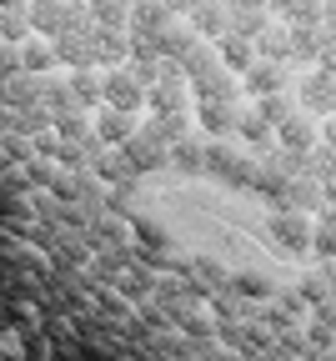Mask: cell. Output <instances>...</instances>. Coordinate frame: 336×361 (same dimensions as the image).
<instances>
[{
    "mask_svg": "<svg viewBox=\"0 0 336 361\" xmlns=\"http://www.w3.org/2000/svg\"><path fill=\"white\" fill-rule=\"evenodd\" d=\"M71 96H76L80 106H95V101H101V75H90V71L71 75Z\"/></svg>",
    "mask_w": 336,
    "mask_h": 361,
    "instance_id": "15",
    "label": "cell"
},
{
    "mask_svg": "<svg viewBox=\"0 0 336 361\" xmlns=\"http://www.w3.org/2000/svg\"><path fill=\"white\" fill-rule=\"evenodd\" d=\"M95 126H101V141H131V135H136V116H121L111 106L95 116Z\"/></svg>",
    "mask_w": 336,
    "mask_h": 361,
    "instance_id": "12",
    "label": "cell"
},
{
    "mask_svg": "<svg viewBox=\"0 0 336 361\" xmlns=\"http://www.w3.org/2000/svg\"><path fill=\"white\" fill-rule=\"evenodd\" d=\"M146 106L156 111V121L161 116H191V111H196V96L186 90V80L176 75V66H161V80L146 85Z\"/></svg>",
    "mask_w": 336,
    "mask_h": 361,
    "instance_id": "2",
    "label": "cell"
},
{
    "mask_svg": "<svg viewBox=\"0 0 336 361\" xmlns=\"http://www.w3.org/2000/svg\"><path fill=\"white\" fill-rule=\"evenodd\" d=\"M256 116H261L266 126H281V121H292L296 111H292V101H286V96H261V106H256Z\"/></svg>",
    "mask_w": 336,
    "mask_h": 361,
    "instance_id": "16",
    "label": "cell"
},
{
    "mask_svg": "<svg viewBox=\"0 0 336 361\" xmlns=\"http://www.w3.org/2000/svg\"><path fill=\"white\" fill-rule=\"evenodd\" d=\"M101 101H106L111 111H121V116H136L140 101H146V85H136L131 71H106V75H101Z\"/></svg>",
    "mask_w": 336,
    "mask_h": 361,
    "instance_id": "4",
    "label": "cell"
},
{
    "mask_svg": "<svg viewBox=\"0 0 336 361\" xmlns=\"http://www.w3.org/2000/svg\"><path fill=\"white\" fill-rule=\"evenodd\" d=\"M236 130H241L246 141H266V130H271V126H266V121L256 116V106H251V111H241V121H236Z\"/></svg>",
    "mask_w": 336,
    "mask_h": 361,
    "instance_id": "18",
    "label": "cell"
},
{
    "mask_svg": "<svg viewBox=\"0 0 336 361\" xmlns=\"http://www.w3.org/2000/svg\"><path fill=\"white\" fill-rule=\"evenodd\" d=\"M281 80H286V71L271 66V61H261V66L246 75V90H251V96H281Z\"/></svg>",
    "mask_w": 336,
    "mask_h": 361,
    "instance_id": "11",
    "label": "cell"
},
{
    "mask_svg": "<svg viewBox=\"0 0 336 361\" xmlns=\"http://www.w3.org/2000/svg\"><path fill=\"white\" fill-rule=\"evenodd\" d=\"M296 106H301L306 116H316V111H331V106H336V80H331L326 71H311V75H301Z\"/></svg>",
    "mask_w": 336,
    "mask_h": 361,
    "instance_id": "6",
    "label": "cell"
},
{
    "mask_svg": "<svg viewBox=\"0 0 336 361\" xmlns=\"http://www.w3.org/2000/svg\"><path fill=\"white\" fill-rule=\"evenodd\" d=\"M281 201H286V211H321V201H326V191H321V180H311V176H301V180H292V186H281Z\"/></svg>",
    "mask_w": 336,
    "mask_h": 361,
    "instance_id": "7",
    "label": "cell"
},
{
    "mask_svg": "<svg viewBox=\"0 0 336 361\" xmlns=\"http://www.w3.org/2000/svg\"><path fill=\"white\" fill-rule=\"evenodd\" d=\"M171 166H181V171H201V166H206V146L196 141V135H186L181 146H171Z\"/></svg>",
    "mask_w": 336,
    "mask_h": 361,
    "instance_id": "13",
    "label": "cell"
},
{
    "mask_svg": "<svg viewBox=\"0 0 336 361\" xmlns=\"http://www.w3.org/2000/svg\"><path fill=\"white\" fill-rule=\"evenodd\" d=\"M191 25L206 30V35H216V30L226 25V16H221V11H196V16H191Z\"/></svg>",
    "mask_w": 336,
    "mask_h": 361,
    "instance_id": "19",
    "label": "cell"
},
{
    "mask_svg": "<svg viewBox=\"0 0 336 361\" xmlns=\"http://www.w3.org/2000/svg\"><path fill=\"white\" fill-rule=\"evenodd\" d=\"M311 246L321 256H336V206H321L316 221H311Z\"/></svg>",
    "mask_w": 336,
    "mask_h": 361,
    "instance_id": "10",
    "label": "cell"
},
{
    "mask_svg": "<svg viewBox=\"0 0 336 361\" xmlns=\"http://www.w3.org/2000/svg\"><path fill=\"white\" fill-rule=\"evenodd\" d=\"M266 236L276 241L281 261H292V256H301V251L311 246V221H306L301 211H281V216L266 221Z\"/></svg>",
    "mask_w": 336,
    "mask_h": 361,
    "instance_id": "3",
    "label": "cell"
},
{
    "mask_svg": "<svg viewBox=\"0 0 336 361\" xmlns=\"http://www.w3.org/2000/svg\"><path fill=\"white\" fill-rule=\"evenodd\" d=\"M196 121H201L206 130H236L241 106H236V101H196Z\"/></svg>",
    "mask_w": 336,
    "mask_h": 361,
    "instance_id": "8",
    "label": "cell"
},
{
    "mask_svg": "<svg viewBox=\"0 0 336 361\" xmlns=\"http://www.w3.org/2000/svg\"><path fill=\"white\" fill-rule=\"evenodd\" d=\"M136 216L151 221L156 231H166L176 246L206 251L226 266L261 271V266H286L281 251L266 236V201L241 186H216V180L196 176H146L131 191Z\"/></svg>",
    "mask_w": 336,
    "mask_h": 361,
    "instance_id": "1",
    "label": "cell"
},
{
    "mask_svg": "<svg viewBox=\"0 0 336 361\" xmlns=\"http://www.w3.org/2000/svg\"><path fill=\"white\" fill-rule=\"evenodd\" d=\"M261 56H266L271 66H276V56L286 61V56H292V30H286V25L271 30V25H266V30H261Z\"/></svg>",
    "mask_w": 336,
    "mask_h": 361,
    "instance_id": "14",
    "label": "cell"
},
{
    "mask_svg": "<svg viewBox=\"0 0 336 361\" xmlns=\"http://www.w3.org/2000/svg\"><path fill=\"white\" fill-rule=\"evenodd\" d=\"M216 56H221L231 71H256V40H241V35H221V40H216Z\"/></svg>",
    "mask_w": 336,
    "mask_h": 361,
    "instance_id": "9",
    "label": "cell"
},
{
    "mask_svg": "<svg viewBox=\"0 0 336 361\" xmlns=\"http://www.w3.org/2000/svg\"><path fill=\"white\" fill-rule=\"evenodd\" d=\"M30 20H35L40 30H66V25H76L80 16H76V11H30Z\"/></svg>",
    "mask_w": 336,
    "mask_h": 361,
    "instance_id": "17",
    "label": "cell"
},
{
    "mask_svg": "<svg viewBox=\"0 0 336 361\" xmlns=\"http://www.w3.org/2000/svg\"><path fill=\"white\" fill-rule=\"evenodd\" d=\"M35 45H40V40H25L20 61H25V66H51V61H56V51H35Z\"/></svg>",
    "mask_w": 336,
    "mask_h": 361,
    "instance_id": "20",
    "label": "cell"
},
{
    "mask_svg": "<svg viewBox=\"0 0 336 361\" xmlns=\"http://www.w3.org/2000/svg\"><path fill=\"white\" fill-rule=\"evenodd\" d=\"M321 71L336 80V45H321Z\"/></svg>",
    "mask_w": 336,
    "mask_h": 361,
    "instance_id": "21",
    "label": "cell"
},
{
    "mask_svg": "<svg viewBox=\"0 0 336 361\" xmlns=\"http://www.w3.org/2000/svg\"><path fill=\"white\" fill-rule=\"evenodd\" d=\"M276 130H281V146L292 151V156H311V151L321 146V126H316L306 111H296L292 121H281Z\"/></svg>",
    "mask_w": 336,
    "mask_h": 361,
    "instance_id": "5",
    "label": "cell"
},
{
    "mask_svg": "<svg viewBox=\"0 0 336 361\" xmlns=\"http://www.w3.org/2000/svg\"><path fill=\"white\" fill-rule=\"evenodd\" d=\"M331 121H336V106H331Z\"/></svg>",
    "mask_w": 336,
    "mask_h": 361,
    "instance_id": "22",
    "label": "cell"
}]
</instances>
